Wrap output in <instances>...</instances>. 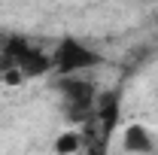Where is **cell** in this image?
Instances as JSON below:
<instances>
[{
	"instance_id": "1",
	"label": "cell",
	"mask_w": 158,
	"mask_h": 155,
	"mask_svg": "<svg viewBox=\"0 0 158 155\" xmlns=\"http://www.w3.org/2000/svg\"><path fill=\"white\" fill-rule=\"evenodd\" d=\"M100 64H103V55L88 49L85 43H79L73 37H64L52 52V67L61 76H79L82 70H91V67H100Z\"/></svg>"
},
{
	"instance_id": "2",
	"label": "cell",
	"mask_w": 158,
	"mask_h": 155,
	"mask_svg": "<svg viewBox=\"0 0 158 155\" xmlns=\"http://www.w3.org/2000/svg\"><path fill=\"white\" fill-rule=\"evenodd\" d=\"M55 88H58L64 100H67V107H79V110H94V85L88 82V79H79V76H61L55 82Z\"/></svg>"
},
{
	"instance_id": "3",
	"label": "cell",
	"mask_w": 158,
	"mask_h": 155,
	"mask_svg": "<svg viewBox=\"0 0 158 155\" xmlns=\"http://www.w3.org/2000/svg\"><path fill=\"white\" fill-rule=\"evenodd\" d=\"M118 113H122V97H118L116 88H113V91H103V94L94 97V119H98V125L103 128V134H106V137L116 131Z\"/></svg>"
},
{
	"instance_id": "4",
	"label": "cell",
	"mask_w": 158,
	"mask_h": 155,
	"mask_svg": "<svg viewBox=\"0 0 158 155\" xmlns=\"http://www.w3.org/2000/svg\"><path fill=\"white\" fill-rule=\"evenodd\" d=\"M52 70V55L40 52V49H27L24 55L19 58V73L24 79H40Z\"/></svg>"
},
{
	"instance_id": "5",
	"label": "cell",
	"mask_w": 158,
	"mask_h": 155,
	"mask_svg": "<svg viewBox=\"0 0 158 155\" xmlns=\"http://www.w3.org/2000/svg\"><path fill=\"white\" fill-rule=\"evenodd\" d=\"M122 143H125V152H134V155L152 152V137L143 125H128L122 134Z\"/></svg>"
},
{
	"instance_id": "6",
	"label": "cell",
	"mask_w": 158,
	"mask_h": 155,
	"mask_svg": "<svg viewBox=\"0 0 158 155\" xmlns=\"http://www.w3.org/2000/svg\"><path fill=\"white\" fill-rule=\"evenodd\" d=\"M79 146H82V134L67 131V134H61L55 140V155H73V152H79Z\"/></svg>"
},
{
	"instance_id": "7",
	"label": "cell",
	"mask_w": 158,
	"mask_h": 155,
	"mask_svg": "<svg viewBox=\"0 0 158 155\" xmlns=\"http://www.w3.org/2000/svg\"><path fill=\"white\" fill-rule=\"evenodd\" d=\"M12 70H19V64H15V58H12L9 52H0V79L6 76V73H12Z\"/></svg>"
},
{
	"instance_id": "8",
	"label": "cell",
	"mask_w": 158,
	"mask_h": 155,
	"mask_svg": "<svg viewBox=\"0 0 158 155\" xmlns=\"http://www.w3.org/2000/svg\"><path fill=\"white\" fill-rule=\"evenodd\" d=\"M3 82H6V85H21L24 76H21L19 70H12V73H6V76H3Z\"/></svg>"
},
{
	"instance_id": "9",
	"label": "cell",
	"mask_w": 158,
	"mask_h": 155,
	"mask_svg": "<svg viewBox=\"0 0 158 155\" xmlns=\"http://www.w3.org/2000/svg\"><path fill=\"white\" fill-rule=\"evenodd\" d=\"M6 43H9V34H3V31H0V52L6 49Z\"/></svg>"
}]
</instances>
